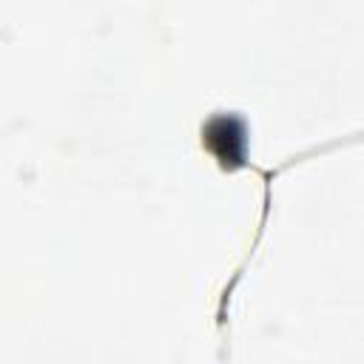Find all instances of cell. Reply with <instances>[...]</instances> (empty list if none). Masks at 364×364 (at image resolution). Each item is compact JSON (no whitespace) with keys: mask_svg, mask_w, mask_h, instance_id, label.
<instances>
[{"mask_svg":"<svg viewBox=\"0 0 364 364\" xmlns=\"http://www.w3.org/2000/svg\"><path fill=\"white\" fill-rule=\"evenodd\" d=\"M205 145L216 154V159L228 168L242 165L245 159V128L236 117H213L205 125Z\"/></svg>","mask_w":364,"mask_h":364,"instance_id":"obj_1","label":"cell"}]
</instances>
